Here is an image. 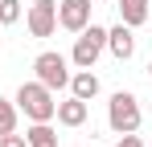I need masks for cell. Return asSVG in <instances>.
<instances>
[{"label": "cell", "mask_w": 152, "mask_h": 147, "mask_svg": "<svg viewBox=\"0 0 152 147\" xmlns=\"http://www.w3.org/2000/svg\"><path fill=\"white\" fill-rule=\"evenodd\" d=\"M12 102H17V110H21L29 122H53V110H58L53 90H45L37 78H33V82H21V90H17Z\"/></svg>", "instance_id": "obj_1"}, {"label": "cell", "mask_w": 152, "mask_h": 147, "mask_svg": "<svg viewBox=\"0 0 152 147\" xmlns=\"http://www.w3.org/2000/svg\"><path fill=\"white\" fill-rule=\"evenodd\" d=\"M103 53H107V29L103 24H86L78 33L74 49H70V61H74L78 70H95V61H99Z\"/></svg>", "instance_id": "obj_2"}, {"label": "cell", "mask_w": 152, "mask_h": 147, "mask_svg": "<svg viewBox=\"0 0 152 147\" xmlns=\"http://www.w3.org/2000/svg\"><path fill=\"white\" fill-rule=\"evenodd\" d=\"M107 127H111L115 135L140 131V102H136V94H127V90L111 94V102H107Z\"/></svg>", "instance_id": "obj_3"}, {"label": "cell", "mask_w": 152, "mask_h": 147, "mask_svg": "<svg viewBox=\"0 0 152 147\" xmlns=\"http://www.w3.org/2000/svg\"><path fill=\"white\" fill-rule=\"evenodd\" d=\"M33 70H37V82L45 86V90H62V86H70V57H62V53H53V49H45V53H37L33 57Z\"/></svg>", "instance_id": "obj_4"}, {"label": "cell", "mask_w": 152, "mask_h": 147, "mask_svg": "<svg viewBox=\"0 0 152 147\" xmlns=\"http://www.w3.org/2000/svg\"><path fill=\"white\" fill-rule=\"evenodd\" d=\"M25 29L37 41L53 37V29H58V0H33L25 8Z\"/></svg>", "instance_id": "obj_5"}, {"label": "cell", "mask_w": 152, "mask_h": 147, "mask_svg": "<svg viewBox=\"0 0 152 147\" xmlns=\"http://www.w3.org/2000/svg\"><path fill=\"white\" fill-rule=\"evenodd\" d=\"M91 0H58V24L66 29V33H82L86 24H91Z\"/></svg>", "instance_id": "obj_6"}, {"label": "cell", "mask_w": 152, "mask_h": 147, "mask_svg": "<svg viewBox=\"0 0 152 147\" xmlns=\"http://www.w3.org/2000/svg\"><path fill=\"white\" fill-rule=\"evenodd\" d=\"M107 53L115 57V61H132L136 57V37H132V29L124 21L115 24V29H107Z\"/></svg>", "instance_id": "obj_7"}, {"label": "cell", "mask_w": 152, "mask_h": 147, "mask_svg": "<svg viewBox=\"0 0 152 147\" xmlns=\"http://www.w3.org/2000/svg\"><path fill=\"white\" fill-rule=\"evenodd\" d=\"M53 119L62 122V127H70V131H74V127H82V122L91 119V102H82V98H62V102H58V110H53Z\"/></svg>", "instance_id": "obj_8"}, {"label": "cell", "mask_w": 152, "mask_h": 147, "mask_svg": "<svg viewBox=\"0 0 152 147\" xmlns=\"http://www.w3.org/2000/svg\"><path fill=\"white\" fill-rule=\"evenodd\" d=\"M70 94L82 98V102H91V98L99 94V78H95V70H78V74H70Z\"/></svg>", "instance_id": "obj_9"}, {"label": "cell", "mask_w": 152, "mask_h": 147, "mask_svg": "<svg viewBox=\"0 0 152 147\" xmlns=\"http://www.w3.org/2000/svg\"><path fill=\"white\" fill-rule=\"evenodd\" d=\"M119 21L127 29H140L148 21V0H119Z\"/></svg>", "instance_id": "obj_10"}, {"label": "cell", "mask_w": 152, "mask_h": 147, "mask_svg": "<svg viewBox=\"0 0 152 147\" xmlns=\"http://www.w3.org/2000/svg\"><path fill=\"white\" fill-rule=\"evenodd\" d=\"M25 143L29 147H58V131H53L50 122H33L25 131Z\"/></svg>", "instance_id": "obj_11"}, {"label": "cell", "mask_w": 152, "mask_h": 147, "mask_svg": "<svg viewBox=\"0 0 152 147\" xmlns=\"http://www.w3.org/2000/svg\"><path fill=\"white\" fill-rule=\"evenodd\" d=\"M21 17H25L21 0H0V29H4V24H17Z\"/></svg>", "instance_id": "obj_12"}, {"label": "cell", "mask_w": 152, "mask_h": 147, "mask_svg": "<svg viewBox=\"0 0 152 147\" xmlns=\"http://www.w3.org/2000/svg\"><path fill=\"white\" fill-rule=\"evenodd\" d=\"M8 131H17V102L0 98V135H8Z\"/></svg>", "instance_id": "obj_13"}, {"label": "cell", "mask_w": 152, "mask_h": 147, "mask_svg": "<svg viewBox=\"0 0 152 147\" xmlns=\"http://www.w3.org/2000/svg\"><path fill=\"white\" fill-rule=\"evenodd\" d=\"M0 147H29V143H25V135L8 131V135H0Z\"/></svg>", "instance_id": "obj_14"}, {"label": "cell", "mask_w": 152, "mask_h": 147, "mask_svg": "<svg viewBox=\"0 0 152 147\" xmlns=\"http://www.w3.org/2000/svg\"><path fill=\"white\" fill-rule=\"evenodd\" d=\"M115 147H144V139H140V135L132 131V135H124V139H119V143H115Z\"/></svg>", "instance_id": "obj_15"}, {"label": "cell", "mask_w": 152, "mask_h": 147, "mask_svg": "<svg viewBox=\"0 0 152 147\" xmlns=\"http://www.w3.org/2000/svg\"><path fill=\"white\" fill-rule=\"evenodd\" d=\"M91 4H103V0H91Z\"/></svg>", "instance_id": "obj_16"}, {"label": "cell", "mask_w": 152, "mask_h": 147, "mask_svg": "<svg viewBox=\"0 0 152 147\" xmlns=\"http://www.w3.org/2000/svg\"><path fill=\"white\" fill-rule=\"evenodd\" d=\"M148 74H152V61H148Z\"/></svg>", "instance_id": "obj_17"}]
</instances>
